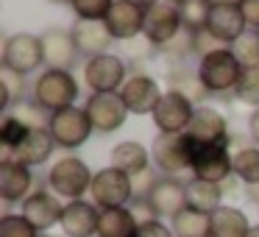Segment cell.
Masks as SVG:
<instances>
[{
  "label": "cell",
  "mask_w": 259,
  "mask_h": 237,
  "mask_svg": "<svg viewBox=\"0 0 259 237\" xmlns=\"http://www.w3.org/2000/svg\"><path fill=\"white\" fill-rule=\"evenodd\" d=\"M195 73L201 78L206 95H226V92H234L237 84H240L242 64L237 62L231 48H223V51H214L209 56H203L198 62Z\"/></svg>",
  "instance_id": "obj_1"
},
{
  "label": "cell",
  "mask_w": 259,
  "mask_h": 237,
  "mask_svg": "<svg viewBox=\"0 0 259 237\" xmlns=\"http://www.w3.org/2000/svg\"><path fill=\"white\" fill-rule=\"evenodd\" d=\"M78 98V81L70 70H45L34 81V103L48 114L75 106Z\"/></svg>",
  "instance_id": "obj_2"
},
{
  "label": "cell",
  "mask_w": 259,
  "mask_h": 237,
  "mask_svg": "<svg viewBox=\"0 0 259 237\" xmlns=\"http://www.w3.org/2000/svg\"><path fill=\"white\" fill-rule=\"evenodd\" d=\"M92 179H95V173L78 156H62L48 170L51 192H56L59 198H67V201H81L84 192L92 190Z\"/></svg>",
  "instance_id": "obj_3"
},
{
  "label": "cell",
  "mask_w": 259,
  "mask_h": 237,
  "mask_svg": "<svg viewBox=\"0 0 259 237\" xmlns=\"http://www.w3.org/2000/svg\"><path fill=\"white\" fill-rule=\"evenodd\" d=\"M198 142L190 134H156L151 145V162L164 176H179L184 170H192V156H195Z\"/></svg>",
  "instance_id": "obj_4"
},
{
  "label": "cell",
  "mask_w": 259,
  "mask_h": 237,
  "mask_svg": "<svg viewBox=\"0 0 259 237\" xmlns=\"http://www.w3.org/2000/svg\"><path fill=\"white\" fill-rule=\"evenodd\" d=\"M92 204L98 209H114V207H128L134 201V184L131 176L117 168H103L92 179Z\"/></svg>",
  "instance_id": "obj_5"
},
{
  "label": "cell",
  "mask_w": 259,
  "mask_h": 237,
  "mask_svg": "<svg viewBox=\"0 0 259 237\" xmlns=\"http://www.w3.org/2000/svg\"><path fill=\"white\" fill-rule=\"evenodd\" d=\"M48 131H51L53 142L59 148H81L87 140L92 137V123H90V114L87 109H78V106H70V109H62V112H53L51 114V123H48Z\"/></svg>",
  "instance_id": "obj_6"
},
{
  "label": "cell",
  "mask_w": 259,
  "mask_h": 237,
  "mask_svg": "<svg viewBox=\"0 0 259 237\" xmlns=\"http://www.w3.org/2000/svg\"><path fill=\"white\" fill-rule=\"evenodd\" d=\"M45 64L42 36L36 34H12L3 45V67L20 75H31Z\"/></svg>",
  "instance_id": "obj_7"
},
{
  "label": "cell",
  "mask_w": 259,
  "mask_h": 237,
  "mask_svg": "<svg viewBox=\"0 0 259 237\" xmlns=\"http://www.w3.org/2000/svg\"><path fill=\"white\" fill-rule=\"evenodd\" d=\"M181 31H184L181 12H179V6H173L167 0H159L156 6L145 12V28H142V34H145V40L151 42L153 48H159V51L167 48Z\"/></svg>",
  "instance_id": "obj_8"
},
{
  "label": "cell",
  "mask_w": 259,
  "mask_h": 237,
  "mask_svg": "<svg viewBox=\"0 0 259 237\" xmlns=\"http://www.w3.org/2000/svg\"><path fill=\"white\" fill-rule=\"evenodd\" d=\"M192 114H195V103L181 92L167 90L153 112V123H156L159 134H184L192 123Z\"/></svg>",
  "instance_id": "obj_9"
},
{
  "label": "cell",
  "mask_w": 259,
  "mask_h": 237,
  "mask_svg": "<svg viewBox=\"0 0 259 237\" xmlns=\"http://www.w3.org/2000/svg\"><path fill=\"white\" fill-rule=\"evenodd\" d=\"M87 114H90V123L95 131L101 134H109V131L120 129L128 117V106L123 103L120 92H92L84 103Z\"/></svg>",
  "instance_id": "obj_10"
},
{
  "label": "cell",
  "mask_w": 259,
  "mask_h": 237,
  "mask_svg": "<svg viewBox=\"0 0 259 237\" xmlns=\"http://www.w3.org/2000/svg\"><path fill=\"white\" fill-rule=\"evenodd\" d=\"M84 81L92 92H120L125 84V62L117 53H101V56L87 59L84 64Z\"/></svg>",
  "instance_id": "obj_11"
},
{
  "label": "cell",
  "mask_w": 259,
  "mask_h": 237,
  "mask_svg": "<svg viewBox=\"0 0 259 237\" xmlns=\"http://www.w3.org/2000/svg\"><path fill=\"white\" fill-rule=\"evenodd\" d=\"M234 176L231 170V151L229 145H198L192 156V179L226 184Z\"/></svg>",
  "instance_id": "obj_12"
},
{
  "label": "cell",
  "mask_w": 259,
  "mask_h": 237,
  "mask_svg": "<svg viewBox=\"0 0 259 237\" xmlns=\"http://www.w3.org/2000/svg\"><path fill=\"white\" fill-rule=\"evenodd\" d=\"M25 220L34 226L39 234H48L53 226L62 223V215H64V204L59 201L56 192H48V190H36L31 192L28 198L23 201V209H20Z\"/></svg>",
  "instance_id": "obj_13"
},
{
  "label": "cell",
  "mask_w": 259,
  "mask_h": 237,
  "mask_svg": "<svg viewBox=\"0 0 259 237\" xmlns=\"http://www.w3.org/2000/svg\"><path fill=\"white\" fill-rule=\"evenodd\" d=\"M145 204H148L153 218L173 220L181 209H187V184L179 181L176 176H162V179L153 184V190H151V195L145 198Z\"/></svg>",
  "instance_id": "obj_14"
},
{
  "label": "cell",
  "mask_w": 259,
  "mask_h": 237,
  "mask_svg": "<svg viewBox=\"0 0 259 237\" xmlns=\"http://www.w3.org/2000/svg\"><path fill=\"white\" fill-rule=\"evenodd\" d=\"M162 87L153 75H145V73H134L123 87H120V98L123 103L128 106L131 114H153L162 101Z\"/></svg>",
  "instance_id": "obj_15"
},
{
  "label": "cell",
  "mask_w": 259,
  "mask_h": 237,
  "mask_svg": "<svg viewBox=\"0 0 259 237\" xmlns=\"http://www.w3.org/2000/svg\"><path fill=\"white\" fill-rule=\"evenodd\" d=\"M187 134L198 142V145H229V123L218 109L206 106V103H198L195 114H192V123L187 129Z\"/></svg>",
  "instance_id": "obj_16"
},
{
  "label": "cell",
  "mask_w": 259,
  "mask_h": 237,
  "mask_svg": "<svg viewBox=\"0 0 259 237\" xmlns=\"http://www.w3.org/2000/svg\"><path fill=\"white\" fill-rule=\"evenodd\" d=\"M206 31L214 36V40L223 42V45H231V42H237L248 31V23H245V17H242V12H240L237 3L214 0L212 14H209V23H206Z\"/></svg>",
  "instance_id": "obj_17"
},
{
  "label": "cell",
  "mask_w": 259,
  "mask_h": 237,
  "mask_svg": "<svg viewBox=\"0 0 259 237\" xmlns=\"http://www.w3.org/2000/svg\"><path fill=\"white\" fill-rule=\"evenodd\" d=\"M98 223H101V209L90 201H67L62 215V234L64 237H98Z\"/></svg>",
  "instance_id": "obj_18"
},
{
  "label": "cell",
  "mask_w": 259,
  "mask_h": 237,
  "mask_svg": "<svg viewBox=\"0 0 259 237\" xmlns=\"http://www.w3.org/2000/svg\"><path fill=\"white\" fill-rule=\"evenodd\" d=\"M31 187H34L31 168L20 165L12 156H3V162H0V198H3V204L25 201L31 195Z\"/></svg>",
  "instance_id": "obj_19"
},
{
  "label": "cell",
  "mask_w": 259,
  "mask_h": 237,
  "mask_svg": "<svg viewBox=\"0 0 259 237\" xmlns=\"http://www.w3.org/2000/svg\"><path fill=\"white\" fill-rule=\"evenodd\" d=\"M42 48H45V67L48 70H70L78 62V45L73 34L64 28H48L42 34Z\"/></svg>",
  "instance_id": "obj_20"
},
{
  "label": "cell",
  "mask_w": 259,
  "mask_h": 237,
  "mask_svg": "<svg viewBox=\"0 0 259 237\" xmlns=\"http://www.w3.org/2000/svg\"><path fill=\"white\" fill-rule=\"evenodd\" d=\"M103 23H106L109 34L114 40H134L145 28V12L137 9L134 3H128V0H114L112 12L106 14Z\"/></svg>",
  "instance_id": "obj_21"
},
{
  "label": "cell",
  "mask_w": 259,
  "mask_h": 237,
  "mask_svg": "<svg viewBox=\"0 0 259 237\" xmlns=\"http://www.w3.org/2000/svg\"><path fill=\"white\" fill-rule=\"evenodd\" d=\"M70 34H73L78 51L87 53L90 59L101 56V53H109V48H112V42H114V36L109 34L103 20H78V23L70 28Z\"/></svg>",
  "instance_id": "obj_22"
},
{
  "label": "cell",
  "mask_w": 259,
  "mask_h": 237,
  "mask_svg": "<svg viewBox=\"0 0 259 237\" xmlns=\"http://www.w3.org/2000/svg\"><path fill=\"white\" fill-rule=\"evenodd\" d=\"M53 148H56V142H53L51 131L48 129H31L28 137L23 140V145H20L17 151H12V153L6 151V156L17 159L20 165H25V168H36V165H45L48 159H51Z\"/></svg>",
  "instance_id": "obj_23"
},
{
  "label": "cell",
  "mask_w": 259,
  "mask_h": 237,
  "mask_svg": "<svg viewBox=\"0 0 259 237\" xmlns=\"http://www.w3.org/2000/svg\"><path fill=\"white\" fill-rule=\"evenodd\" d=\"M112 168L123 170L128 176H137L142 170L151 168V151H148L142 142H134V140H123L112 148Z\"/></svg>",
  "instance_id": "obj_24"
},
{
  "label": "cell",
  "mask_w": 259,
  "mask_h": 237,
  "mask_svg": "<svg viewBox=\"0 0 259 237\" xmlns=\"http://www.w3.org/2000/svg\"><path fill=\"white\" fill-rule=\"evenodd\" d=\"M140 218L128 207L101 209V223H98V237H137Z\"/></svg>",
  "instance_id": "obj_25"
},
{
  "label": "cell",
  "mask_w": 259,
  "mask_h": 237,
  "mask_svg": "<svg viewBox=\"0 0 259 237\" xmlns=\"http://www.w3.org/2000/svg\"><path fill=\"white\" fill-rule=\"evenodd\" d=\"M187 207L198 209L203 215H214L223 207V184L203 179H190L187 181Z\"/></svg>",
  "instance_id": "obj_26"
},
{
  "label": "cell",
  "mask_w": 259,
  "mask_h": 237,
  "mask_svg": "<svg viewBox=\"0 0 259 237\" xmlns=\"http://www.w3.org/2000/svg\"><path fill=\"white\" fill-rule=\"evenodd\" d=\"M251 223H248V215L240 207H223L212 215V237H248Z\"/></svg>",
  "instance_id": "obj_27"
},
{
  "label": "cell",
  "mask_w": 259,
  "mask_h": 237,
  "mask_svg": "<svg viewBox=\"0 0 259 237\" xmlns=\"http://www.w3.org/2000/svg\"><path fill=\"white\" fill-rule=\"evenodd\" d=\"M170 229L176 237H212V215L187 207L170 220Z\"/></svg>",
  "instance_id": "obj_28"
},
{
  "label": "cell",
  "mask_w": 259,
  "mask_h": 237,
  "mask_svg": "<svg viewBox=\"0 0 259 237\" xmlns=\"http://www.w3.org/2000/svg\"><path fill=\"white\" fill-rule=\"evenodd\" d=\"M231 170L242 181V187L259 184V148L256 145H242L231 153Z\"/></svg>",
  "instance_id": "obj_29"
},
{
  "label": "cell",
  "mask_w": 259,
  "mask_h": 237,
  "mask_svg": "<svg viewBox=\"0 0 259 237\" xmlns=\"http://www.w3.org/2000/svg\"><path fill=\"white\" fill-rule=\"evenodd\" d=\"M181 12V23H184V31L190 34H198V31L206 28L209 14H212V0H184L179 6Z\"/></svg>",
  "instance_id": "obj_30"
},
{
  "label": "cell",
  "mask_w": 259,
  "mask_h": 237,
  "mask_svg": "<svg viewBox=\"0 0 259 237\" xmlns=\"http://www.w3.org/2000/svg\"><path fill=\"white\" fill-rule=\"evenodd\" d=\"M231 53H234L237 62L242 64V70L259 67V31L248 28L237 42H231Z\"/></svg>",
  "instance_id": "obj_31"
},
{
  "label": "cell",
  "mask_w": 259,
  "mask_h": 237,
  "mask_svg": "<svg viewBox=\"0 0 259 237\" xmlns=\"http://www.w3.org/2000/svg\"><path fill=\"white\" fill-rule=\"evenodd\" d=\"M170 90H176V92H181L184 98H190L195 106H198V101L206 95V90H203L198 73H187V70H179V75L170 73Z\"/></svg>",
  "instance_id": "obj_32"
},
{
  "label": "cell",
  "mask_w": 259,
  "mask_h": 237,
  "mask_svg": "<svg viewBox=\"0 0 259 237\" xmlns=\"http://www.w3.org/2000/svg\"><path fill=\"white\" fill-rule=\"evenodd\" d=\"M28 126L23 123V120L17 117V114H6V120H3V126H0V140H3V145H6V151H17L20 145H23V140L28 137Z\"/></svg>",
  "instance_id": "obj_33"
},
{
  "label": "cell",
  "mask_w": 259,
  "mask_h": 237,
  "mask_svg": "<svg viewBox=\"0 0 259 237\" xmlns=\"http://www.w3.org/2000/svg\"><path fill=\"white\" fill-rule=\"evenodd\" d=\"M234 98L245 106L259 109V67L253 70H242V78L234 90Z\"/></svg>",
  "instance_id": "obj_34"
},
{
  "label": "cell",
  "mask_w": 259,
  "mask_h": 237,
  "mask_svg": "<svg viewBox=\"0 0 259 237\" xmlns=\"http://www.w3.org/2000/svg\"><path fill=\"white\" fill-rule=\"evenodd\" d=\"M0 90H3V109H9L12 103H17L23 98L25 90V75L14 73L9 67H0Z\"/></svg>",
  "instance_id": "obj_35"
},
{
  "label": "cell",
  "mask_w": 259,
  "mask_h": 237,
  "mask_svg": "<svg viewBox=\"0 0 259 237\" xmlns=\"http://www.w3.org/2000/svg\"><path fill=\"white\" fill-rule=\"evenodd\" d=\"M112 6L114 0H70V9L78 20H106Z\"/></svg>",
  "instance_id": "obj_36"
},
{
  "label": "cell",
  "mask_w": 259,
  "mask_h": 237,
  "mask_svg": "<svg viewBox=\"0 0 259 237\" xmlns=\"http://www.w3.org/2000/svg\"><path fill=\"white\" fill-rule=\"evenodd\" d=\"M0 237H42L23 215H3L0 218Z\"/></svg>",
  "instance_id": "obj_37"
},
{
  "label": "cell",
  "mask_w": 259,
  "mask_h": 237,
  "mask_svg": "<svg viewBox=\"0 0 259 237\" xmlns=\"http://www.w3.org/2000/svg\"><path fill=\"white\" fill-rule=\"evenodd\" d=\"M223 42L220 40H214L212 34H209L206 28L203 31H198V34H192V53H198V56H209V53H214V51H223Z\"/></svg>",
  "instance_id": "obj_38"
},
{
  "label": "cell",
  "mask_w": 259,
  "mask_h": 237,
  "mask_svg": "<svg viewBox=\"0 0 259 237\" xmlns=\"http://www.w3.org/2000/svg\"><path fill=\"white\" fill-rule=\"evenodd\" d=\"M137 237H176V234H173V229H170L167 223H162L159 218H148V220H140Z\"/></svg>",
  "instance_id": "obj_39"
},
{
  "label": "cell",
  "mask_w": 259,
  "mask_h": 237,
  "mask_svg": "<svg viewBox=\"0 0 259 237\" xmlns=\"http://www.w3.org/2000/svg\"><path fill=\"white\" fill-rule=\"evenodd\" d=\"M237 6H240L242 17H245L248 28L259 31V0H240V3H237Z\"/></svg>",
  "instance_id": "obj_40"
},
{
  "label": "cell",
  "mask_w": 259,
  "mask_h": 237,
  "mask_svg": "<svg viewBox=\"0 0 259 237\" xmlns=\"http://www.w3.org/2000/svg\"><path fill=\"white\" fill-rule=\"evenodd\" d=\"M248 134H251V140L259 145V109H253L251 117H248Z\"/></svg>",
  "instance_id": "obj_41"
},
{
  "label": "cell",
  "mask_w": 259,
  "mask_h": 237,
  "mask_svg": "<svg viewBox=\"0 0 259 237\" xmlns=\"http://www.w3.org/2000/svg\"><path fill=\"white\" fill-rule=\"evenodd\" d=\"M128 3H134L137 9H142V12H148V9H153L159 3V0H128Z\"/></svg>",
  "instance_id": "obj_42"
},
{
  "label": "cell",
  "mask_w": 259,
  "mask_h": 237,
  "mask_svg": "<svg viewBox=\"0 0 259 237\" xmlns=\"http://www.w3.org/2000/svg\"><path fill=\"white\" fill-rule=\"evenodd\" d=\"M245 195H248V198H251V201L259 207V184H253V187H245Z\"/></svg>",
  "instance_id": "obj_43"
},
{
  "label": "cell",
  "mask_w": 259,
  "mask_h": 237,
  "mask_svg": "<svg viewBox=\"0 0 259 237\" xmlns=\"http://www.w3.org/2000/svg\"><path fill=\"white\" fill-rule=\"evenodd\" d=\"M248 237H259V223L251 226V231H248Z\"/></svg>",
  "instance_id": "obj_44"
},
{
  "label": "cell",
  "mask_w": 259,
  "mask_h": 237,
  "mask_svg": "<svg viewBox=\"0 0 259 237\" xmlns=\"http://www.w3.org/2000/svg\"><path fill=\"white\" fill-rule=\"evenodd\" d=\"M48 3H53V6H64V3H70V0H48Z\"/></svg>",
  "instance_id": "obj_45"
},
{
  "label": "cell",
  "mask_w": 259,
  "mask_h": 237,
  "mask_svg": "<svg viewBox=\"0 0 259 237\" xmlns=\"http://www.w3.org/2000/svg\"><path fill=\"white\" fill-rule=\"evenodd\" d=\"M167 3H173V6H181V3H184V0H167Z\"/></svg>",
  "instance_id": "obj_46"
},
{
  "label": "cell",
  "mask_w": 259,
  "mask_h": 237,
  "mask_svg": "<svg viewBox=\"0 0 259 237\" xmlns=\"http://www.w3.org/2000/svg\"><path fill=\"white\" fill-rule=\"evenodd\" d=\"M42 237H64V234H51V231H48V234H42Z\"/></svg>",
  "instance_id": "obj_47"
},
{
  "label": "cell",
  "mask_w": 259,
  "mask_h": 237,
  "mask_svg": "<svg viewBox=\"0 0 259 237\" xmlns=\"http://www.w3.org/2000/svg\"><path fill=\"white\" fill-rule=\"evenodd\" d=\"M223 3H240V0H223Z\"/></svg>",
  "instance_id": "obj_48"
},
{
  "label": "cell",
  "mask_w": 259,
  "mask_h": 237,
  "mask_svg": "<svg viewBox=\"0 0 259 237\" xmlns=\"http://www.w3.org/2000/svg\"><path fill=\"white\" fill-rule=\"evenodd\" d=\"M212 3H214V0H212Z\"/></svg>",
  "instance_id": "obj_49"
}]
</instances>
